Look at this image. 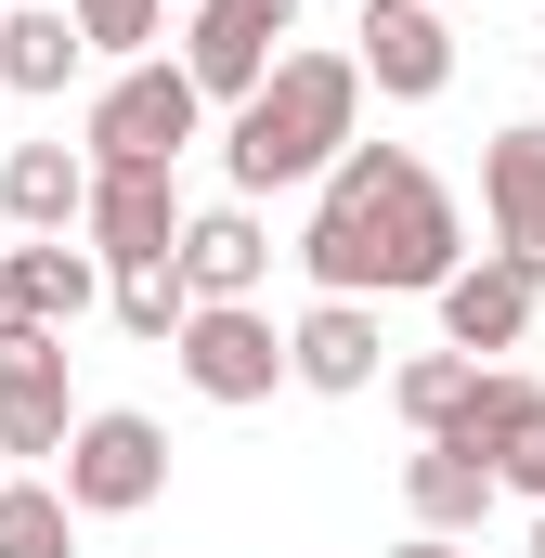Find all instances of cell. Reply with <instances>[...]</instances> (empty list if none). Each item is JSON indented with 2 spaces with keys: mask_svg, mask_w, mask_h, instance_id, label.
<instances>
[{
  "mask_svg": "<svg viewBox=\"0 0 545 558\" xmlns=\"http://www.w3.org/2000/svg\"><path fill=\"white\" fill-rule=\"evenodd\" d=\"M78 441V390H65V338H13L0 351V454H65Z\"/></svg>",
  "mask_w": 545,
  "mask_h": 558,
  "instance_id": "obj_10",
  "label": "cell"
},
{
  "mask_svg": "<svg viewBox=\"0 0 545 558\" xmlns=\"http://www.w3.org/2000/svg\"><path fill=\"white\" fill-rule=\"evenodd\" d=\"M390 403H403L415 441H455L468 403H481V364H468V351H415V364H390Z\"/></svg>",
  "mask_w": 545,
  "mask_h": 558,
  "instance_id": "obj_17",
  "label": "cell"
},
{
  "mask_svg": "<svg viewBox=\"0 0 545 558\" xmlns=\"http://www.w3.org/2000/svg\"><path fill=\"white\" fill-rule=\"evenodd\" d=\"M78 52H92V39H78L65 0H13V13H0V92H65Z\"/></svg>",
  "mask_w": 545,
  "mask_h": 558,
  "instance_id": "obj_16",
  "label": "cell"
},
{
  "mask_svg": "<svg viewBox=\"0 0 545 558\" xmlns=\"http://www.w3.org/2000/svg\"><path fill=\"white\" fill-rule=\"evenodd\" d=\"M533 558H545V520H533Z\"/></svg>",
  "mask_w": 545,
  "mask_h": 558,
  "instance_id": "obj_26",
  "label": "cell"
},
{
  "mask_svg": "<svg viewBox=\"0 0 545 558\" xmlns=\"http://www.w3.org/2000/svg\"><path fill=\"white\" fill-rule=\"evenodd\" d=\"M105 312H118L131 338H156V351H182V325H195V274H182V260H131V274L105 286Z\"/></svg>",
  "mask_w": 545,
  "mask_h": 558,
  "instance_id": "obj_20",
  "label": "cell"
},
{
  "mask_svg": "<svg viewBox=\"0 0 545 558\" xmlns=\"http://www.w3.org/2000/svg\"><path fill=\"white\" fill-rule=\"evenodd\" d=\"M441 13H455V0H441Z\"/></svg>",
  "mask_w": 545,
  "mask_h": 558,
  "instance_id": "obj_29",
  "label": "cell"
},
{
  "mask_svg": "<svg viewBox=\"0 0 545 558\" xmlns=\"http://www.w3.org/2000/svg\"><path fill=\"white\" fill-rule=\"evenodd\" d=\"M13 338H39V312H26V260L0 247V351H13Z\"/></svg>",
  "mask_w": 545,
  "mask_h": 558,
  "instance_id": "obj_23",
  "label": "cell"
},
{
  "mask_svg": "<svg viewBox=\"0 0 545 558\" xmlns=\"http://www.w3.org/2000/svg\"><path fill=\"white\" fill-rule=\"evenodd\" d=\"M0 481H13V454H0Z\"/></svg>",
  "mask_w": 545,
  "mask_h": 558,
  "instance_id": "obj_27",
  "label": "cell"
},
{
  "mask_svg": "<svg viewBox=\"0 0 545 558\" xmlns=\"http://www.w3.org/2000/svg\"><path fill=\"white\" fill-rule=\"evenodd\" d=\"M533 299L545 286L520 274L507 247H481L468 274L441 286V351H468V364H481V351H520V338H533Z\"/></svg>",
  "mask_w": 545,
  "mask_h": 558,
  "instance_id": "obj_11",
  "label": "cell"
},
{
  "mask_svg": "<svg viewBox=\"0 0 545 558\" xmlns=\"http://www.w3.org/2000/svg\"><path fill=\"white\" fill-rule=\"evenodd\" d=\"M182 274H195V299H261V274H272L261 208H247V195L195 208V221H182Z\"/></svg>",
  "mask_w": 545,
  "mask_h": 558,
  "instance_id": "obj_15",
  "label": "cell"
},
{
  "mask_svg": "<svg viewBox=\"0 0 545 558\" xmlns=\"http://www.w3.org/2000/svg\"><path fill=\"white\" fill-rule=\"evenodd\" d=\"M52 481H65L78 520H143L169 494V428L131 416V403H105V416H78V441L52 454Z\"/></svg>",
  "mask_w": 545,
  "mask_h": 558,
  "instance_id": "obj_5",
  "label": "cell"
},
{
  "mask_svg": "<svg viewBox=\"0 0 545 558\" xmlns=\"http://www.w3.org/2000/svg\"><path fill=\"white\" fill-rule=\"evenodd\" d=\"M533 428H545V390L520 377V364H481V403H468L455 441H468V454H494V481H507V454H520Z\"/></svg>",
  "mask_w": 545,
  "mask_h": 558,
  "instance_id": "obj_19",
  "label": "cell"
},
{
  "mask_svg": "<svg viewBox=\"0 0 545 558\" xmlns=\"http://www.w3.org/2000/svg\"><path fill=\"white\" fill-rule=\"evenodd\" d=\"M0 156H13V143H0Z\"/></svg>",
  "mask_w": 545,
  "mask_h": 558,
  "instance_id": "obj_28",
  "label": "cell"
},
{
  "mask_svg": "<svg viewBox=\"0 0 545 558\" xmlns=\"http://www.w3.org/2000/svg\"><path fill=\"white\" fill-rule=\"evenodd\" d=\"M13 260H26V312H39L52 338H65V325H78V312H92V299L118 286V274H105V260H92V247H65V234H26Z\"/></svg>",
  "mask_w": 545,
  "mask_h": 558,
  "instance_id": "obj_18",
  "label": "cell"
},
{
  "mask_svg": "<svg viewBox=\"0 0 545 558\" xmlns=\"http://www.w3.org/2000/svg\"><path fill=\"white\" fill-rule=\"evenodd\" d=\"M299 274L325 286V299H441V286L468 274V208L441 195V169L415 143H351L312 182Z\"/></svg>",
  "mask_w": 545,
  "mask_h": 558,
  "instance_id": "obj_1",
  "label": "cell"
},
{
  "mask_svg": "<svg viewBox=\"0 0 545 558\" xmlns=\"http://www.w3.org/2000/svg\"><path fill=\"white\" fill-rule=\"evenodd\" d=\"M286 351H299V390H325V403H351V390H377V299H312L299 325H286Z\"/></svg>",
  "mask_w": 545,
  "mask_h": 558,
  "instance_id": "obj_12",
  "label": "cell"
},
{
  "mask_svg": "<svg viewBox=\"0 0 545 558\" xmlns=\"http://www.w3.org/2000/svg\"><path fill=\"white\" fill-rule=\"evenodd\" d=\"M195 131H208V92H195L182 52L118 65V78L92 92V169H182V143H195Z\"/></svg>",
  "mask_w": 545,
  "mask_h": 558,
  "instance_id": "obj_3",
  "label": "cell"
},
{
  "mask_svg": "<svg viewBox=\"0 0 545 558\" xmlns=\"http://www.w3.org/2000/svg\"><path fill=\"white\" fill-rule=\"evenodd\" d=\"M0 558H78L65 481H0Z\"/></svg>",
  "mask_w": 545,
  "mask_h": 558,
  "instance_id": "obj_21",
  "label": "cell"
},
{
  "mask_svg": "<svg viewBox=\"0 0 545 558\" xmlns=\"http://www.w3.org/2000/svg\"><path fill=\"white\" fill-rule=\"evenodd\" d=\"M0 208H13V234H78L92 221V143H13Z\"/></svg>",
  "mask_w": 545,
  "mask_h": 558,
  "instance_id": "obj_13",
  "label": "cell"
},
{
  "mask_svg": "<svg viewBox=\"0 0 545 558\" xmlns=\"http://www.w3.org/2000/svg\"><path fill=\"white\" fill-rule=\"evenodd\" d=\"M351 143H364V52H286L261 92L221 118V169H234V195L261 208L286 182H325Z\"/></svg>",
  "mask_w": 545,
  "mask_h": 558,
  "instance_id": "obj_2",
  "label": "cell"
},
{
  "mask_svg": "<svg viewBox=\"0 0 545 558\" xmlns=\"http://www.w3.org/2000/svg\"><path fill=\"white\" fill-rule=\"evenodd\" d=\"M286 26H299V0H195V26H182V65H195V92L234 118L247 92H261L272 65H286Z\"/></svg>",
  "mask_w": 545,
  "mask_h": 558,
  "instance_id": "obj_6",
  "label": "cell"
},
{
  "mask_svg": "<svg viewBox=\"0 0 545 558\" xmlns=\"http://www.w3.org/2000/svg\"><path fill=\"white\" fill-rule=\"evenodd\" d=\"M507 494H533V507H545V428L520 441V454H507Z\"/></svg>",
  "mask_w": 545,
  "mask_h": 558,
  "instance_id": "obj_24",
  "label": "cell"
},
{
  "mask_svg": "<svg viewBox=\"0 0 545 558\" xmlns=\"http://www.w3.org/2000/svg\"><path fill=\"white\" fill-rule=\"evenodd\" d=\"M494 454H468V441H415L403 454V507H415V533H481L494 520Z\"/></svg>",
  "mask_w": 545,
  "mask_h": 558,
  "instance_id": "obj_14",
  "label": "cell"
},
{
  "mask_svg": "<svg viewBox=\"0 0 545 558\" xmlns=\"http://www.w3.org/2000/svg\"><path fill=\"white\" fill-rule=\"evenodd\" d=\"M533 65H545V52H533Z\"/></svg>",
  "mask_w": 545,
  "mask_h": 558,
  "instance_id": "obj_31",
  "label": "cell"
},
{
  "mask_svg": "<svg viewBox=\"0 0 545 558\" xmlns=\"http://www.w3.org/2000/svg\"><path fill=\"white\" fill-rule=\"evenodd\" d=\"M390 558H468V533H403Z\"/></svg>",
  "mask_w": 545,
  "mask_h": 558,
  "instance_id": "obj_25",
  "label": "cell"
},
{
  "mask_svg": "<svg viewBox=\"0 0 545 558\" xmlns=\"http://www.w3.org/2000/svg\"><path fill=\"white\" fill-rule=\"evenodd\" d=\"M481 208H494V247L545 286V118H507L481 143Z\"/></svg>",
  "mask_w": 545,
  "mask_h": 558,
  "instance_id": "obj_9",
  "label": "cell"
},
{
  "mask_svg": "<svg viewBox=\"0 0 545 558\" xmlns=\"http://www.w3.org/2000/svg\"><path fill=\"white\" fill-rule=\"evenodd\" d=\"M351 52H364V92L377 105H441L455 92V13L441 0H364Z\"/></svg>",
  "mask_w": 545,
  "mask_h": 558,
  "instance_id": "obj_7",
  "label": "cell"
},
{
  "mask_svg": "<svg viewBox=\"0 0 545 558\" xmlns=\"http://www.w3.org/2000/svg\"><path fill=\"white\" fill-rule=\"evenodd\" d=\"M182 221H195V208H182L169 169H92V221H78V234H92L105 274H131V260H182Z\"/></svg>",
  "mask_w": 545,
  "mask_h": 558,
  "instance_id": "obj_8",
  "label": "cell"
},
{
  "mask_svg": "<svg viewBox=\"0 0 545 558\" xmlns=\"http://www.w3.org/2000/svg\"><path fill=\"white\" fill-rule=\"evenodd\" d=\"M182 390L195 403H221V416H247V403H272L286 377H299V351H286V325H272L261 299H195V325H182Z\"/></svg>",
  "mask_w": 545,
  "mask_h": 558,
  "instance_id": "obj_4",
  "label": "cell"
},
{
  "mask_svg": "<svg viewBox=\"0 0 545 558\" xmlns=\"http://www.w3.org/2000/svg\"><path fill=\"white\" fill-rule=\"evenodd\" d=\"M65 13H78V39L118 52V65H156V39H169V0H65Z\"/></svg>",
  "mask_w": 545,
  "mask_h": 558,
  "instance_id": "obj_22",
  "label": "cell"
},
{
  "mask_svg": "<svg viewBox=\"0 0 545 558\" xmlns=\"http://www.w3.org/2000/svg\"><path fill=\"white\" fill-rule=\"evenodd\" d=\"M0 13H13V0H0Z\"/></svg>",
  "mask_w": 545,
  "mask_h": 558,
  "instance_id": "obj_30",
  "label": "cell"
}]
</instances>
